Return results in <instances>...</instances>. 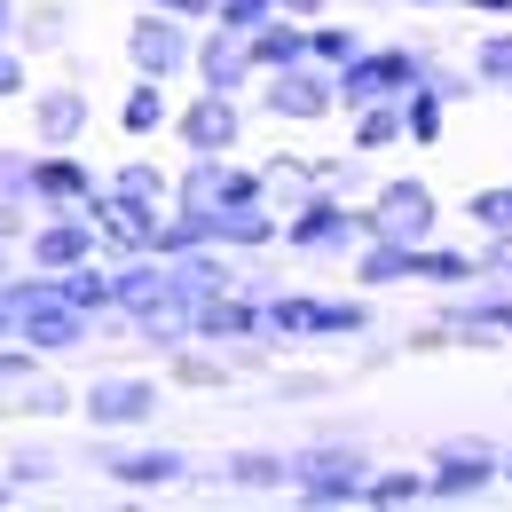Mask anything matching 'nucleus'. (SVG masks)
Here are the masks:
<instances>
[{"instance_id":"obj_43","label":"nucleus","mask_w":512,"mask_h":512,"mask_svg":"<svg viewBox=\"0 0 512 512\" xmlns=\"http://www.w3.org/2000/svg\"><path fill=\"white\" fill-rule=\"evenodd\" d=\"M8 268H16V237L0 229V276H8Z\"/></svg>"},{"instance_id":"obj_32","label":"nucleus","mask_w":512,"mask_h":512,"mask_svg":"<svg viewBox=\"0 0 512 512\" xmlns=\"http://www.w3.org/2000/svg\"><path fill=\"white\" fill-rule=\"evenodd\" d=\"M465 213L481 221V237H512V182H489V190L465 197Z\"/></svg>"},{"instance_id":"obj_23","label":"nucleus","mask_w":512,"mask_h":512,"mask_svg":"<svg viewBox=\"0 0 512 512\" xmlns=\"http://www.w3.org/2000/svg\"><path fill=\"white\" fill-rule=\"evenodd\" d=\"M119 127L142 142V134H158L166 127V79H142L134 71V87H127V103H119Z\"/></svg>"},{"instance_id":"obj_29","label":"nucleus","mask_w":512,"mask_h":512,"mask_svg":"<svg viewBox=\"0 0 512 512\" xmlns=\"http://www.w3.org/2000/svg\"><path fill=\"white\" fill-rule=\"evenodd\" d=\"M386 142H402V111L394 103H355V150L379 158Z\"/></svg>"},{"instance_id":"obj_5","label":"nucleus","mask_w":512,"mask_h":512,"mask_svg":"<svg viewBox=\"0 0 512 512\" xmlns=\"http://www.w3.org/2000/svg\"><path fill=\"white\" fill-rule=\"evenodd\" d=\"M158 379H134V371H103V379L79 394V418L95 426V434H134V426H150L158 418Z\"/></svg>"},{"instance_id":"obj_25","label":"nucleus","mask_w":512,"mask_h":512,"mask_svg":"<svg viewBox=\"0 0 512 512\" xmlns=\"http://www.w3.org/2000/svg\"><path fill=\"white\" fill-rule=\"evenodd\" d=\"M371 300H316V323H308V339H363L371 331Z\"/></svg>"},{"instance_id":"obj_4","label":"nucleus","mask_w":512,"mask_h":512,"mask_svg":"<svg viewBox=\"0 0 512 512\" xmlns=\"http://www.w3.org/2000/svg\"><path fill=\"white\" fill-rule=\"evenodd\" d=\"M331 87H339V103L355 111V103H394L402 87H418V48H355L347 64L331 71Z\"/></svg>"},{"instance_id":"obj_21","label":"nucleus","mask_w":512,"mask_h":512,"mask_svg":"<svg viewBox=\"0 0 512 512\" xmlns=\"http://www.w3.org/2000/svg\"><path fill=\"white\" fill-rule=\"evenodd\" d=\"M410 284H481L473 253H449V245H410Z\"/></svg>"},{"instance_id":"obj_10","label":"nucleus","mask_w":512,"mask_h":512,"mask_svg":"<svg viewBox=\"0 0 512 512\" xmlns=\"http://www.w3.org/2000/svg\"><path fill=\"white\" fill-rule=\"evenodd\" d=\"M16 245L32 268H71V260H95V221L79 205H40V221H24Z\"/></svg>"},{"instance_id":"obj_36","label":"nucleus","mask_w":512,"mask_h":512,"mask_svg":"<svg viewBox=\"0 0 512 512\" xmlns=\"http://www.w3.org/2000/svg\"><path fill=\"white\" fill-rule=\"evenodd\" d=\"M260 16H276V0H213V24L221 32H253Z\"/></svg>"},{"instance_id":"obj_33","label":"nucleus","mask_w":512,"mask_h":512,"mask_svg":"<svg viewBox=\"0 0 512 512\" xmlns=\"http://www.w3.org/2000/svg\"><path fill=\"white\" fill-rule=\"evenodd\" d=\"M56 473H64L56 449H16V457H8V489H16V497H24V489H48Z\"/></svg>"},{"instance_id":"obj_2","label":"nucleus","mask_w":512,"mask_h":512,"mask_svg":"<svg viewBox=\"0 0 512 512\" xmlns=\"http://www.w3.org/2000/svg\"><path fill=\"white\" fill-rule=\"evenodd\" d=\"M355 237H363L355 197L300 190V197H292V213H276V245H292V253H355Z\"/></svg>"},{"instance_id":"obj_37","label":"nucleus","mask_w":512,"mask_h":512,"mask_svg":"<svg viewBox=\"0 0 512 512\" xmlns=\"http://www.w3.org/2000/svg\"><path fill=\"white\" fill-rule=\"evenodd\" d=\"M323 394H331L323 371H292V379H276V402H323Z\"/></svg>"},{"instance_id":"obj_11","label":"nucleus","mask_w":512,"mask_h":512,"mask_svg":"<svg viewBox=\"0 0 512 512\" xmlns=\"http://www.w3.org/2000/svg\"><path fill=\"white\" fill-rule=\"evenodd\" d=\"M268 79V95H260V111L268 119H331L339 111V87H331V71L323 64H284V71H260Z\"/></svg>"},{"instance_id":"obj_17","label":"nucleus","mask_w":512,"mask_h":512,"mask_svg":"<svg viewBox=\"0 0 512 512\" xmlns=\"http://www.w3.org/2000/svg\"><path fill=\"white\" fill-rule=\"evenodd\" d=\"M32 134H40L48 150H71V142L87 134V95H79V87H40V95H32Z\"/></svg>"},{"instance_id":"obj_7","label":"nucleus","mask_w":512,"mask_h":512,"mask_svg":"<svg viewBox=\"0 0 512 512\" xmlns=\"http://www.w3.org/2000/svg\"><path fill=\"white\" fill-rule=\"evenodd\" d=\"M497 489V442H442L426 473V505H481Z\"/></svg>"},{"instance_id":"obj_16","label":"nucleus","mask_w":512,"mask_h":512,"mask_svg":"<svg viewBox=\"0 0 512 512\" xmlns=\"http://www.w3.org/2000/svg\"><path fill=\"white\" fill-rule=\"evenodd\" d=\"M205 237L221 253H268L276 245V213H268V197H253V205H213L205 213Z\"/></svg>"},{"instance_id":"obj_8","label":"nucleus","mask_w":512,"mask_h":512,"mask_svg":"<svg viewBox=\"0 0 512 512\" xmlns=\"http://www.w3.org/2000/svg\"><path fill=\"white\" fill-rule=\"evenodd\" d=\"M190 339H205V347H276L268 323H260V300L245 292V284L205 292V300L190 308Z\"/></svg>"},{"instance_id":"obj_26","label":"nucleus","mask_w":512,"mask_h":512,"mask_svg":"<svg viewBox=\"0 0 512 512\" xmlns=\"http://www.w3.org/2000/svg\"><path fill=\"white\" fill-rule=\"evenodd\" d=\"M8 394H16V410H24V418H64V410H71V386L48 379V371H24Z\"/></svg>"},{"instance_id":"obj_46","label":"nucleus","mask_w":512,"mask_h":512,"mask_svg":"<svg viewBox=\"0 0 512 512\" xmlns=\"http://www.w3.org/2000/svg\"><path fill=\"white\" fill-rule=\"evenodd\" d=\"M8 497H16V489H8V473H0V505H8Z\"/></svg>"},{"instance_id":"obj_9","label":"nucleus","mask_w":512,"mask_h":512,"mask_svg":"<svg viewBox=\"0 0 512 512\" xmlns=\"http://www.w3.org/2000/svg\"><path fill=\"white\" fill-rule=\"evenodd\" d=\"M119 489H174V481H190V449H174V442H95L87 449Z\"/></svg>"},{"instance_id":"obj_12","label":"nucleus","mask_w":512,"mask_h":512,"mask_svg":"<svg viewBox=\"0 0 512 512\" xmlns=\"http://www.w3.org/2000/svg\"><path fill=\"white\" fill-rule=\"evenodd\" d=\"M174 134H182V150H213V158H229V150H237V134H245V103H237V95L197 87L190 103L174 111Z\"/></svg>"},{"instance_id":"obj_44","label":"nucleus","mask_w":512,"mask_h":512,"mask_svg":"<svg viewBox=\"0 0 512 512\" xmlns=\"http://www.w3.org/2000/svg\"><path fill=\"white\" fill-rule=\"evenodd\" d=\"M497 481H512V442H505V449H497Z\"/></svg>"},{"instance_id":"obj_14","label":"nucleus","mask_w":512,"mask_h":512,"mask_svg":"<svg viewBox=\"0 0 512 512\" xmlns=\"http://www.w3.org/2000/svg\"><path fill=\"white\" fill-rule=\"evenodd\" d=\"M95 190H103V182H95L87 158H64V150H56V158H24V197H32V205H87Z\"/></svg>"},{"instance_id":"obj_38","label":"nucleus","mask_w":512,"mask_h":512,"mask_svg":"<svg viewBox=\"0 0 512 512\" xmlns=\"http://www.w3.org/2000/svg\"><path fill=\"white\" fill-rule=\"evenodd\" d=\"M0 205H32L24 197V150H0Z\"/></svg>"},{"instance_id":"obj_1","label":"nucleus","mask_w":512,"mask_h":512,"mask_svg":"<svg viewBox=\"0 0 512 512\" xmlns=\"http://www.w3.org/2000/svg\"><path fill=\"white\" fill-rule=\"evenodd\" d=\"M284 465H292V497L300 505H363V473H371V457H363V442L355 434H316V442H300V449H284Z\"/></svg>"},{"instance_id":"obj_40","label":"nucleus","mask_w":512,"mask_h":512,"mask_svg":"<svg viewBox=\"0 0 512 512\" xmlns=\"http://www.w3.org/2000/svg\"><path fill=\"white\" fill-rule=\"evenodd\" d=\"M150 8H166V16H182V24H205V16H213V0H150Z\"/></svg>"},{"instance_id":"obj_18","label":"nucleus","mask_w":512,"mask_h":512,"mask_svg":"<svg viewBox=\"0 0 512 512\" xmlns=\"http://www.w3.org/2000/svg\"><path fill=\"white\" fill-rule=\"evenodd\" d=\"M245 56H253V71L308 64V24H300V16H260L253 32H245Z\"/></svg>"},{"instance_id":"obj_41","label":"nucleus","mask_w":512,"mask_h":512,"mask_svg":"<svg viewBox=\"0 0 512 512\" xmlns=\"http://www.w3.org/2000/svg\"><path fill=\"white\" fill-rule=\"evenodd\" d=\"M0 40H16V0H0Z\"/></svg>"},{"instance_id":"obj_42","label":"nucleus","mask_w":512,"mask_h":512,"mask_svg":"<svg viewBox=\"0 0 512 512\" xmlns=\"http://www.w3.org/2000/svg\"><path fill=\"white\" fill-rule=\"evenodd\" d=\"M465 8H481V16H512V0H465Z\"/></svg>"},{"instance_id":"obj_13","label":"nucleus","mask_w":512,"mask_h":512,"mask_svg":"<svg viewBox=\"0 0 512 512\" xmlns=\"http://www.w3.org/2000/svg\"><path fill=\"white\" fill-rule=\"evenodd\" d=\"M16 339H24L32 355H71V347L95 339V316H79V308H64V300H32V308L16 316Z\"/></svg>"},{"instance_id":"obj_39","label":"nucleus","mask_w":512,"mask_h":512,"mask_svg":"<svg viewBox=\"0 0 512 512\" xmlns=\"http://www.w3.org/2000/svg\"><path fill=\"white\" fill-rule=\"evenodd\" d=\"M8 95H24V56L0 40V103H8Z\"/></svg>"},{"instance_id":"obj_28","label":"nucleus","mask_w":512,"mask_h":512,"mask_svg":"<svg viewBox=\"0 0 512 512\" xmlns=\"http://www.w3.org/2000/svg\"><path fill=\"white\" fill-rule=\"evenodd\" d=\"M355 48H363V32H355V24H323V16H308V64L339 71Z\"/></svg>"},{"instance_id":"obj_27","label":"nucleus","mask_w":512,"mask_h":512,"mask_svg":"<svg viewBox=\"0 0 512 512\" xmlns=\"http://www.w3.org/2000/svg\"><path fill=\"white\" fill-rule=\"evenodd\" d=\"M418 87H434L442 103H481V79H473V71H457V64H442L434 48H418Z\"/></svg>"},{"instance_id":"obj_6","label":"nucleus","mask_w":512,"mask_h":512,"mask_svg":"<svg viewBox=\"0 0 512 512\" xmlns=\"http://www.w3.org/2000/svg\"><path fill=\"white\" fill-rule=\"evenodd\" d=\"M190 48H197L190 24L142 0V16L127 24V64L142 71V79H182V71H190Z\"/></svg>"},{"instance_id":"obj_24","label":"nucleus","mask_w":512,"mask_h":512,"mask_svg":"<svg viewBox=\"0 0 512 512\" xmlns=\"http://www.w3.org/2000/svg\"><path fill=\"white\" fill-rule=\"evenodd\" d=\"M355 284H410V245H394V237H363V253H355Z\"/></svg>"},{"instance_id":"obj_35","label":"nucleus","mask_w":512,"mask_h":512,"mask_svg":"<svg viewBox=\"0 0 512 512\" xmlns=\"http://www.w3.org/2000/svg\"><path fill=\"white\" fill-rule=\"evenodd\" d=\"M166 363H174V379H182V386H229V363H205V355H190V347H174Z\"/></svg>"},{"instance_id":"obj_22","label":"nucleus","mask_w":512,"mask_h":512,"mask_svg":"<svg viewBox=\"0 0 512 512\" xmlns=\"http://www.w3.org/2000/svg\"><path fill=\"white\" fill-rule=\"evenodd\" d=\"M363 505H426V473H410V465H371L363 473Z\"/></svg>"},{"instance_id":"obj_30","label":"nucleus","mask_w":512,"mask_h":512,"mask_svg":"<svg viewBox=\"0 0 512 512\" xmlns=\"http://www.w3.org/2000/svg\"><path fill=\"white\" fill-rule=\"evenodd\" d=\"M64 0H40V8H16V40L24 48H64Z\"/></svg>"},{"instance_id":"obj_31","label":"nucleus","mask_w":512,"mask_h":512,"mask_svg":"<svg viewBox=\"0 0 512 512\" xmlns=\"http://www.w3.org/2000/svg\"><path fill=\"white\" fill-rule=\"evenodd\" d=\"M473 79H481V87H512V32H481V40H473Z\"/></svg>"},{"instance_id":"obj_15","label":"nucleus","mask_w":512,"mask_h":512,"mask_svg":"<svg viewBox=\"0 0 512 512\" xmlns=\"http://www.w3.org/2000/svg\"><path fill=\"white\" fill-rule=\"evenodd\" d=\"M190 71H197V87H213V95H245V87H253L245 32H205V40L190 48Z\"/></svg>"},{"instance_id":"obj_34","label":"nucleus","mask_w":512,"mask_h":512,"mask_svg":"<svg viewBox=\"0 0 512 512\" xmlns=\"http://www.w3.org/2000/svg\"><path fill=\"white\" fill-rule=\"evenodd\" d=\"M111 190H127V197H158V205H166V166L134 158V166H119V174H111Z\"/></svg>"},{"instance_id":"obj_20","label":"nucleus","mask_w":512,"mask_h":512,"mask_svg":"<svg viewBox=\"0 0 512 512\" xmlns=\"http://www.w3.org/2000/svg\"><path fill=\"white\" fill-rule=\"evenodd\" d=\"M394 111H402V142H418V150H434V142L449 134V103L434 95V87H402Z\"/></svg>"},{"instance_id":"obj_19","label":"nucleus","mask_w":512,"mask_h":512,"mask_svg":"<svg viewBox=\"0 0 512 512\" xmlns=\"http://www.w3.org/2000/svg\"><path fill=\"white\" fill-rule=\"evenodd\" d=\"M284 481H292L284 449H229V457H221V489H237V497H268V489H284Z\"/></svg>"},{"instance_id":"obj_3","label":"nucleus","mask_w":512,"mask_h":512,"mask_svg":"<svg viewBox=\"0 0 512 512\" xmlns=\"http://www.w3.org/2000/svg\"><path fill=\"white\" fill-rule=\"evenodd\" d=\"M442 229V197L426 190L418 174H394L379 182V197L363 205V237H394V245H426Z\"/></svg>"},{"instance_id":"obj_45","label":"nucleus","mask_w":512,"mask_h":512,"mask_svg":"<svg viewBox=\"0 0 512 512\" xmlns=\"http://www.w3.org/2000/svg\"><path fill=\"white\" fill-rule=\"evenodd\" d=\"M0 339H16V316H8V308H0Z\"/></svg>"}]
</instances>
